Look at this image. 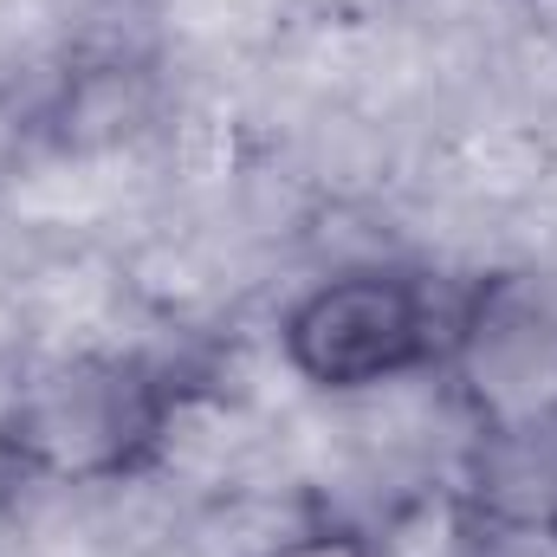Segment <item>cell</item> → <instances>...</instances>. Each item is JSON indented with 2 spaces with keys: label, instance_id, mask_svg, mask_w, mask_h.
I'll list each match as a JSON object with an SVG mask.
<instances>
[{
  "label": "cell",
  "instance_id": "1",
  "mask_svg": "<svg viewBox=\"0 0 557 557\" xmlns=\"http://www.w3.org/2000/svg\"><path fill=\"white\" fill-rule=\"evenodd\" d=\"M182 416V376L149 357H65L20 389L0 454L52 486H117L143 473Z\"/></svg>",
  "mask_w": 557,
  "mask_h": 557
},
{
  "label": "cell",
  "instance_id": "2",
  "mask_svg": "<svg viewBox=\"0 0 557 557\" xmlns=\"http://www.w3.org/2000/svg\"><path fill=\"white\" fill-rule=\"evenodd\" d=\"M454 318L460 311L409 267H344L285 305L278 357L318 396H370L441 363Z\"/></svg>",
  "mask_w": 557,
  "mask_h": 557
},
{
  "label": "cell",
  "instance_id": "3",
  "mask_svg": "<svg viewBox=\"0 0 557 557\" xmlns=\"http://www.w3.org/2000/svg\"><path fill=\"white\" fill-rule=\"evenodd\" d=\"M441 363L454 370L460 409L473 416L480 441L557 434V298L519 278L473 292Z\"/></svg>",
  "mask_w": 557,
  "mask_h": 557
},
{
  "label": "cell",
  "instance_id": "4",
  "mask_svg": "<svg viewBox=\"0 0 557 557\" xmlns=\"http://www.w3.org/2000/svg\"><path fill=\"white\" fill-rule=\"evenodd\" d=\"M260 557H383V545H376L363 525H344V519H311V525L285 532L278 545H267Z\"/></svg>",
  "mask_w": 557,
  "mask_h": 557
}]
</instances>
